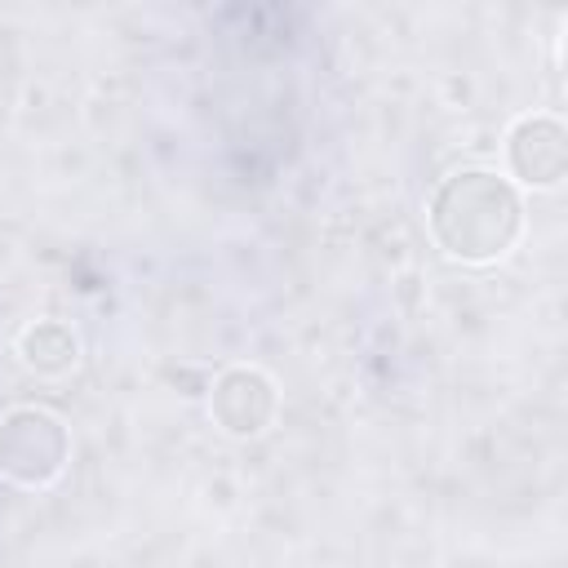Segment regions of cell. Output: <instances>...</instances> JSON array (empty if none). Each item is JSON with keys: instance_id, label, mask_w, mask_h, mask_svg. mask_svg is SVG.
<instances>
[{"instance_id": "1", "label": "cell", "mask_w": 568, "mask_h": 568, "mask_svg": "<svg viewBox=\"0 0 568 568\" xmlns=\"http://www.w3.org/2000/svg\"><path fill=\"white\" fill-rule=\"evenodd\" d=\"M524 226V204L515 186L484 169H462L444 178L430 200V235L448 257L493 262L501 257Z\"/></svg>"}, {"instance_id": "2", "label": "cell", "mask_w": 568, "mask_h": 568, "mask_svg": "<svg viewBox=\"0 0 568 568\" xmlns=\"http://www.w3.org/2000/svg\"><path fill=\"white\" fill-rule=\"evenodd\" d=\"M71 457L67 426L44 408H13L0 422V475L22 488H44L62 475Z\"/></svg>"}, {"instance_id": "3", "label": "cell", "mask_w": 568, "mask_h": 568, "mask_svg": "<svg viewBox=\"0 0 568 568\" xmlns=\"http://www.w3.org/2000/svg\"><path fill=\"white\" fill-rule=\"evenodd\" d=\"M275 382L257 368H226L217 382H213V395H209V413L213 422L226 430V435H262L271 422H275Z\"/></svg>"}, {"instance_id": "4", "label": "cell", "mask_w": 568, "mask_h": 568, "mask_svg": "<svg viewBox=\"0 0 568 568\" xmlns=\"http://www.w3.org/2000/svg\"><path fill=\"white\" fill-rule=\"evenodd\" d=\"M506 151H510L515 178L528 186H555L568 169V138H564V124L550 115H524L510 129Z\"/></svg>"}, {"instance_id": "5", "label": "cell", "mask_w": 568, "mask_h": 568, "mask_svg": "<svg viewBox=\"0 0 568 568\" xmlns=\"http://www.w3.org/2000/svg\"><path fill=\"white\" fill-rule=\"evenodd\" d=\"M22 359L36 373H67L80 359V342H75V333L67 324L44 320V324H31L22 333Z\"/></svg>"}]
</instances>
